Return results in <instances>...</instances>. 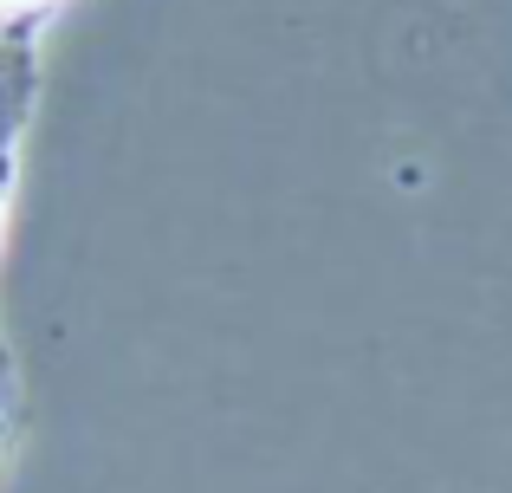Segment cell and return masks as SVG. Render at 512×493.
Listing matches in <instances>:
<instances>
[{
	"mask_svg": "<svg viewBox=\"0 0 512 493\" xmlns=\"http://www.w3.org/2000/svg\"><path fill=\"white\" fill-rule=\"evenodd\" d=\"M39 91V46L33 26H0V156H13Z\"/></svg>",
	"mask_w": 512,
	"mask_h": 493,
	"instance_id": "obj_1",
	"label": "cell"
},
{
	"mask_svg": "<svg viewBox=\"0 0 512 493\" xmlns=\"http://www.w3.org/2000/svg\"><path fill=\"white\" fill-rule=\"evenodd\" d=\"M59 0H0V26H39Z\"/></svg>",
	"mask_w": 512,
	"mask_h": 493,
	"instance_id": "obj_2",
	"label": "cell"
},
{
	"mask_svg": "<svg viewBox=\"0 0 512 493\" xmlns=\"http://www.w3.org/2000/svg\"><path fill=\"white\" fill-rule=\"evenodd\" d=\"M7 189H13V156H0V228H7Z\"/></svg>",
	"mask_w": 512,
	"mask_h": 493,
	"instance_id": "obj_3",
	"label": "cell"
},
{
	"mask_svg": "<svg viewBox=\"0 0 512 493\" xmlns=\"http://www.w3.org/2000/svg\"><path fill=\"white\" fill-rule=\"evenodd\" d=\"M7 396H13V370H7V357H0V422H7Z\"/></svg>",
	"mask_w": 512,
	"mask_h": 493,
	"instance_id": "obj_4",
	"label": "cell"
}]
</instances>
